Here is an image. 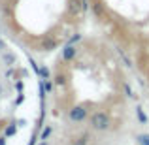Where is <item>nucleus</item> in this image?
Masks as SVG:
<instances>
[{
  "label": "nucleus",
  "mask_w": 149,
  "mask_h": 145,
  "mask_svg": "<svg viewBox=\"0 0 149 145\" xmlns=\"http://www.w3.org/2000/svg\"><path fill=\"white\" fill-rule=\"evenodd\" d=\"M15 132H17V126H15V124H10V126L6 128V136H13Z\"/></svg>",
  "instance_id": "13"
},
{
  "label": "nucleus",
  "mask_w": 149,
  "mask_h": 145,
  "mask_svg": "<svg viewBox=\"0 0 149 145\" xmlns=\"http://www.w3.org/2000/svg\"><path fill=\"white\" fill-rule=\"evenodd\" d=\"M79 40H81V34H74V36L68 40V44H77Z\"/></svg>",
  "instance_id": "15"
},
{
  "label": "nucleus",
  "mask_w": 149,
  "mask_h": 145,
  "mask_svg": "<svg viewBox=\"0 0 149 145\" xmlns=\"http://www.w3.org/2000/svg\"><path fill=\"white\" fill-rule=\"evenodd\" d=\"M87 143H89V134H81L72 145H87Z\"/></svg>",
  "instance_id": "9"
},
{
  "label": "nucleus",
  "mask_w": 149,
  "mask_h": 145,
  "mask_svg": "<svg viewBox=\"0 0 149 145\" xmlns=\"http://www.w3.org/2000/svg\"><path fill=\"white\" fill-rule=\"evenodd\" d=\"M0 145H6V138H0Z\"/></svg>",
  "instance_id": "17"
},
{
  "label": "nucleus",
  "mask_w": 149,
  "mask_h": 145,
  "mask_svg": "<svg viewBox=\"0 0 149 145\" xmlns=\"http://www.w3.org/2000/svg\"><path fill=\"white\" fill-rule=\"evenodd\" d=\"M93 10H95V13L96 15H98V17H104V10H102V4L100 2H95V4H93Z\"/></svg>",
  "instance_id": "10"
},
{
  "label": "nucleus",
  "mask_w": 149,
  "mask_h": 145,
  "mask_svg": "<svg viewBox=\"0 0 149 145\" xmlns=\"http://www.w3.org/2000/svg\"><path fill=\"white\" fill-rule=\"evenodd\" d=\"M57 47V42L53 40V38H45L44 42H42V51H53Z\"/></svg>",
  "instance_id": "6"
},
{
  "label": "nucleus",
  "mask_w": 149,
  "mask_h": 145,
  "mask_svg": "<svg viewBox=\"0 0 149 145\" xmlns=\"http://www.w3.org/2000/svg\"><path fill=\"white\" fill-rule=\"evenodd\" d=\"M51 89H53V83H49V81L45 79V91H47V92H51Z\"/></svg>",
  "instance_id": "16"
},
{
  "label": "nucleus",
  "mask_w": 149,
  "mask_h": 145,
  "mask_svg": "<svg viewBox=\"0 0 149 145\" xmlns=\"http://www.w3.org/2000/svg\"><path fill=\"white\" fill-rule=\"evenodd\" d=\"M2 126H4V123H0V128H2Z\"/></svg>",
  "instance_id": "19"
},
{
  "label": "nucleus",
  "mask_w": 149,
  "mask_h": 145,
  "mask_svg": "<svg viewBox=\"0 0 149 145\" xmlns=\"http://www.w3.org/2000/svg\"><path fill=\"white\" fill-rule=\"evenodd\" d=\"M91 128L93 130H108L109 128V117L106 115L104 111H96V113H93L91 115Z\"/></svg>",
  "instance_id": "1"
},
{
  "label": "nucleus",
  "mask_w": 149,
  "mask_h": 145,
  "mask_svg": "<svg viewBox=\"0 0 149 145\" xmlns=\"http://www.w3.org/2000/svg\"><path fill=\"white\" fill-rule=\"evenodd\" d=\"M136 115H138V121H140L142 124H146V123H147V117H146V113H143V109L140 108V105L136 108Z\"/></svg>",
  "instance_id": "8"
},
{
  "label": "nucleus",
  "mask_w": 149,
  "mask_h": 145,
  "mask_svg": "<svg viewBox=\"0 0 149 145\" xmlns=\"http://www.w3.org/2000/svg\"><path fill=\"white\" fill-rule=\"evenodd\" d=\"M49 136H51V126H45L44 130H42V136H40V138H42V139L45 142V139H47Z\"/></svg>",
  "instance_id": "12"
},
{
  "label": "nucleus",
  "mask_w": 149,
  "mask_h": 145,
  "mask_svg": "<svg viewBox=\"0 0 149 145\" xmlns=\"http://www.w3.org/2000/svg\"><path fill=\"white\" fill-rule=\"evenodd\" d=\"M123 89H125V92H127V96H128V98H136V94L132 92V89H130V85H128V83H125V85H123Z\"/></svg>",
  "instance_id": "11"
},
{
  "label": "nucleus",
  "mask_w": 149,
  "mask_h": 145,
  "mask_svg": "<svg viewBox=\"0 0 149 145\" xmlns=\"http://www.w3.org/2000/svg\"><path fill=\"white\" fill-rule=\"evenodd\" d=\"M38 76H42L44 79H49V70L44 66V68H40V74H38Z\"/></svg>",
  "instance_id": "14"
},
{
  "label": "nucleus",
  "mask_w": 149,
  "mask_h": 145,
  "mask_svg": "<svg viewBox=\"0 0 149 145\" xmlns=\"http://www.w3.org/2000/svg\"><path fill=\"white\" fill-rule=\"evenodd\" d=\"M40 145H47V143H45V142H44V139H42V142H40Z\"/></svg>",
  "instance_id": "18"
},
{
  "label": "nucleus",
  "mask_w": 149,
  "mask_h": 145,
  "mask_svg": "<svg viewBox=\"0 0 149 145\" xmlns=\"http://www.w3.org/2000/svg\"><path fill=\"white\" fill-rule=\"evenodd\" d=\"M81 10H83L81 0H68V11H70V15H77Z\"/></svg>",
  "instance_id": "4"
},
{
  "label": "nucleus",
  "mask_w": 149,
  "mask_h": 145,
  "mask_svg": "<svg viewBox=\"0 0 149 145\" xmlns=\"http://www.w3.org/2000/svg\"><path fill=\"white\" fill-rule=\"evenodd\" d=\"M53 83L57 85V87H64V85L68 83V76H66V74H61V72H58L57 76L53 77Z\"/></svg>",
  "instance_id": "5"
},
{
  "label": "nucleus",
  "mask_w": 149,
  "mask_h": 145,
  "mask_svg": "<svg viewBox=\"0 0 149 145\" xmlns=\"http://www.w3.org/2000/svg\"><path fill=\"white\" fill-rule=\"evenodd\" d=\"M76 55H77L76 44H66L64 47H62V60H64V62L74 60V58H76Z\"/></svg>",
  "instance_id": "3"
},
{
  "label": "nucleus",
  "mask_w": 149,
  "mask_h": 145,
  "mask_svg": "<svg viewBox=\"0 0 149 145\" xmlns=\"http://www.w3.org/2000/svg\"><path fill=\"white\" fill-rule=\"evenodd\" d=\"M136 142H138V145H149V134H138Z\"/></svg>",
  "instance_id": "7"
},
{
  "label": "nucleus",
  "mask_w": 149,
  "mask_h": 145,
  "mask_svg": "<svg viewBox=\"0 0 149 145\" xmlns=\"http://www.w3.org/2000/svg\"><path fill=\"white\" fill-rule=\"evenodd\" d=\"M87 113H89V109L85 108V105H74L68 113V119L72 121V123H81V121L87 119Z\"/></svg>",
  "instance_id": "2"
}]
</instances>
